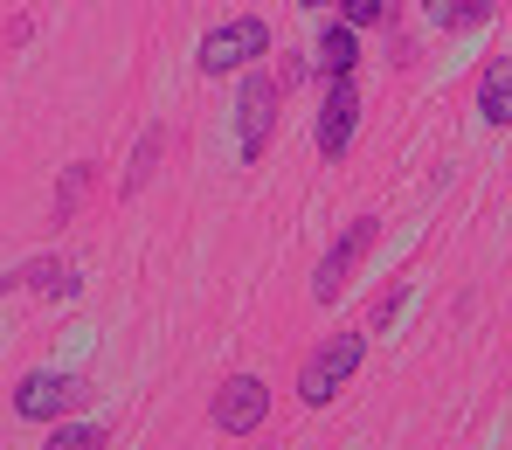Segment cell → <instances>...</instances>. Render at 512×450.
Segmentation results:
<instances>
[{
	"label": "cell",
	"mask_w": 512,
	"mask_h": 450,
	"mask_svg": "<svg viewBox=\"0 0 512 450\" xmlns=\"http://www.w3.org/2000/svg\"><path fill=\"white\" fill-rule=\"evenodd\" d=\"M423 14L436 28H450V35H471V28L492 21V0H423Z\"/></svg>",
	"instance_id": "cell-11"
},
{
	"label": "cell",
	"mask_w": 512,
	"mask_h": 450,
	"mask_svg": "<svg viewBox=\"0 0 512 450\" xmlns=\"http://www.w3.org/2000/svg\"><path fill=\"white\" fill-rule=\"evenodd\" d=\"M360 360H367V340H360V333L319 340V347H312V360H305V374H298V402H305V409H326L346 381L360 374Z\"/></svg>",
	"instance_id": "cell-1"
},
{
	"label": "cell",
	"mask_w": 512,
	"mask_h": 450,
	"mask_svg": "<svg viewBox=\"0 0 512 450\" xmlns=\"http://www.w3.org/2000/svg\"><path fill=\"white\" fill-rule=\"evenodd\" d=\"M312 70H326V84H340V77H353L360 70V28H346V21H333L326 35H319V63Z\"/></svg>",
	"instance_id": "cell-9"
},
{
	"label": "cell",
	"mask_w": 512,
	"mask_h": 450,
	"mask_svg": "<svg viewBox=\"0 0 512 450\" xmlns=\"http://www.w3.org/2000/svg\"><path fill=\"white\" fill-rule=\"evenodd\" d=\"M208 416H215V430H229V437L263 430V416H270V388H263V374H229V381L215 388Z\"/></svg>",
	"instance_id": "cell-6"
},
{
	"label": "cell",
	"mask_w": 512,
	"mask_h": 450,
	"mask_svg": "<svg viewBox=\"0 0 512 450\" xmlns=\"http://www.w3.org/2000/svg\"><path fill=\"white\" fill-rule=\"evenodd\" d=\"M353 132H360V90H353V77H340V84H326V104H319V153L346 160Z\"/></svg>",
	"instance_id": "cell-7"
},
{
	"label": "cell",
	"mask_w": 512,
	"mask_h": 450,
	"mask_svg": "<svg viewBox=\"0 0 512 450\" xmlns=\"http://www.w3.org/2000/svg\"><path fill=\"white\" fill-rule=\"evenodd\" d=\"M42 450H104V430L97 423H56Z\"/></svg>",
	"instance_id": "cell-14"
},
{
	"label": "cell",
	"mask_w": 512,
	"mask_h": 450,
	"mask_svg": "<svg viewBox=\"0 0 512 450\" xmlns=\"http://www.w3.org/2000/svg\"><path fill=\"white\" fill-rule=\"evenodd\" d=\"M77 402H90V381L84 374H63V367H35V374H21V388H14V409H21L28 423H63Z\"/></svg>",
	"instance_id": "cell-2"
},
{
	"label": "cell",
	"mask_w": 512,
	"mask_h": 450,
	"mask_svg": "<svg viewBox=\"0 0 512 450\" xmlns=\"http://www.w3.org/2000/svg\"><path fill=\"white\" fill-rule=\"evenodd\" d=\"M374 236H381V222H374V215H353V222H346V236L319 257V270H312V298H319V305H340L346 277H353V264L374 250Z\"/></svg>",
	"instance_id": "cell-3"
},
{
	"label": "cell",
	"mask_w": 512,
	"mask_h": 450,
	"mask_svg": "<svg viewBox=\"0 0 512 450\" xmlns=\"http://www.w3.org/2000/svg\"><path fill=\"white\" fill-rule=\"evenodd\" d=\"M90 187H97V167H90V160H77V167H70V180L56 187V222H70V215L84 208V194H90Z\"/></svg>",
	"instance_id": "cell-13"
},
{
	"label": "cell",
	"mask_w": 512,
	"mask_h": 450,
	"mask_svg": "<svg viewBox=\"0 0 512 450\" xmlns=\"http://www.w3.org/2000/svg\"><path fill=\"white\" fill-rule=\"evenodd\" d=\"M160 153H167V125H153V132L139 139V153H132V167H125V180H118V194H146L153 174H160Z\"/></svg>",
	"instance_id": "cell-12"
},
{
	"label": "cell",
	"mask_w": 512,
	"mask_h": 450,
	"mask_svg": "<svg viewBox=\"0 0 512 450\" xmlns=\"http://www.w3.org/2000/svg\"><path fill=\"white\" fill-rule=\"evenodd\" d=\"M14 284H28L42 298H77L84 291V270H77V257H35V264L14 270Z\"/></svg>",
	"instance_id": "cell-8"
},
{
	"label": "cell",
	"mask_w": 512,
	"mask_h": 450,
	"mask_svg": "<svg viewBox=\"0 0 512 450\" xmlns=\"http://www.w3.org/2000/svg\"><path fill=\"white\" fill-rule=\"evenodd\" d=\"M277 104H284L277 77L250 70V77H243V97H236V132H243V160H263V153H270V132H277Z\"/></svg>",
	"instance_id": "cell-4"
},
{
	"label": "cell",
	"mask_w": 512,
	"mask_h": 450,
	"mask_svg": "<svg viewBox=\"0 0 512 450\" xmlns=\"http://www.w3.org/2000/svg\"><path fill=\"white\" fill-rule=\"evenodd\" d=\"M263 49H270V28H263L256 14H243V21H222V28H208V42H201V70H208V77H229V70L256 63Z\"/></svg>",
	"instance_id": "cell-5"
},
{
	"label": "cell",
	"mask_w": 512,
	"mask_h": 450,
	"mask_svg": "<svg viewBox=\"0 0 512 450\" xmlns=\"http://www.w3.org/2000/svg\"><path fill=\"white\" fill-rule=\"evenodd\" d=\"M305 70H312L305 56H284V70H277V90H298V84H305Z\"/></svg>",
	"instance_id": "cell-16"
},
{
	"label": "cell",
	"mask_w": 512,
	"mask_h": 450,
	"mask_svg": "<svg viewBox=\"0 0 512 450\" xmlns=\"http://www.w3.org/2000/svg\"><path fill=\"white\" fill-rule=\"evenodd\" d=\"M340 21L346 28H374V21H388V0H340Z\"/></svg>",
	"instance_id": "cell-15"
},
{
	"label": "cell",
	"mask_w": 512,
	"mask_h": 450,
	"mask_svg": "<svg viewBox=\"0 0 512 450\" xmlns=\"http://www.w3.org/2000/svg\"><path fill=\"white\" fill-rule=\"evenodd\" d=\"M478 111H485V125H512V63H485V77H478Z\"/></svg>",
	"instance_id": "cell-10"
},
{
	"label": "cell",
	"mask_w": 512,
	"mask_h": 450,
	"mask_svg": "<svg viewBox=\"0 0 512 450\" xmlns=\"http://www.w3.org/2000/svg\"><path fill=\"white\" fill-rule=\"evenodd\" d=\"M298 7H333V0H298Z\"/></svg>",
	"instance_id": "cell-17"
}]
</instances>
